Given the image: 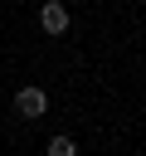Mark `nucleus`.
<instances>
[{
	"label": "nucleus",
	"instance_id": "obj_2",
	"mask_svg": "<svg viewBox=\"0 0 146 156\" xmlns=\"http://www.w3.org/2000/svg\"><path fill=\"white\" fill-rule=\"evenodd\" d=\"M39 24H44V34H63L68 29V5H44L39 10Z\"/></svg>",
	"mask_w": 146,
	"mask_h": 156
},
{
	"label": "nucleus",
	"instance_id": "obj_3",
	"mask_svg": "<svg viewBox=\"0 0 146 156\" xmlns=\"http://www.w3.org/2000/svg\"><path fill=\"white\" fill-rule=\"evenodd\" d=\"M49 156H78L73 136H54V141H49Z\"/></svg>",
	"mask_w": 146,
	"mask_h": 156
},
{
	"label": "nucleus",
	"instance_id": "obj_1",
	"mask_svg": "<svg viewBox=\"0 0 146 156\" xmlns=\"http://www.w3.org/2000/svg\"><path fill=\"white\" fill-rule=\"evenodd\" d=\"M15 107H19V117H44V107H49V98H44V88H19L15 93Z\"/></svg>",
	"mask_w": 146,
	"mask_h": 156
}]
</instances>
